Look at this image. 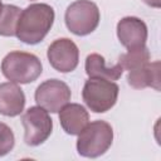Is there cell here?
<instances>
[{"label":"cell","instance_id":"6da1fadb","mask_svg":"<svg viewBox=\"0 0 161 161\" xmlns=\"http://www.w3.org/2000/svg\"><path fill=\"white\" fill-rule=\"evenodd\" d=\"M54 10L48 4H31L26 6L19 16L15 35L25 44L40 43L54 23Z\"/></svg>","mask_w":161,"mask_h":161},{"label":"cell","instance_id":"7a4b0ae2","mask_svg":"<svg viewBox=\"0 0 161 161\" xmlns=\"http://www.w3.org/2000/svg\"><path fill=\"white\" fill-rule=\"evenodd\" d=\"M42 70V62L33 53L14 50L8 53L1 62V72L4 77L14 83H31L38 79Z\"/></svg>","mask_w":161,"mask_h":161},{"label":"cell","instance_id":"3957f363","mask_svg":"<svg viewBox=\"0 0 161 161\" xmlns=\"http://www.w3.org/2000/svg\"><path fill=\"white\" fill-rule=\"evenodd\" d=\"M113 141V130L106 121L88 123L78 135L77 151L83 157H99L107 152Z\"/></svg>","mask_w":161,"mask_h":161},{"label":"cell","instance_id":"277c9868","mask_svg":"<svg viewBox=\"0 0 161 161\" xmlns=\"http://www.w3.org/2000/svg\"><path fill=\"white\" fill-rule=\"evenodd\" d=\"M118 92L119 88L114 82L103 78H89L84 83L82 98L92 112L104 113L116 104Z\"/></svg>","mask_w":161,"mask_h":161},{"label":"cell","instance_id":"5b68a950","mask_svg":"<svg viewBox=\"0 0 161 161\" xmlns=\"http://www.w3.org/2000/svg\"><path fill=\"white\" fill-rule=\"evenodd\" d=\"M99 9L91 0H75L67 8L64 15L68 30L79 36L94 31L99 24Z\"/></svg>","mask_w":161,"mask_h":161},{"label":"cell","instance_id":"8992f818","mask_svg":"<svg viewBox=\"0 0 161 161\" xmlns=\"http://www.w3.org/2000/svg\"><path fill=\"white\" fill-rule=\"evenodd\" d=\"M24 141L28 146H39L48 140L53 130V119L40 106L30 107L21 116Z\"/></svg>","mask_w":161,"mask_h":161},{"label":"cell","instance_id":"52a82bcc","mask_svg":"<svg viewBox=\"0 0 161 161\" xmlns=\"http://www.w3.org/2000/svg\"><path fill=\"white\" fill-rule=\"evenodd\" d=\"M70 89L59 79H48L35 89V102L50 113H57L70 101Z\"/></svg>","mask_w":161,"mask_h":161},{"label":"cell","instance_id":"ba28073f","mask_svg":"<svg viewBox=\"0 0 161 161\" xmlns=\"http://www.w3.org/2000/svg\"><path fill=\"white\" fill-rule=\"evenodd\" d=\"M47 57L50 65L55 70L60 73H69L73 72L78 65L79 50L73 40L60 38L49 45Z\"/></svg>","mask_w":161,"mask_h":161},{"label":"cell","instance_id":"9c48e42d","mask_svg":"<svg viewBox=\"0 0 161 161\" xmlns=\"http://www.w3.org/2000/svg\"><path fill=\"white\" fill-rule=\"evenodd\" d=\"M117 36L127 49L143 47L147 40V26L143 20L136 16L122 18L117 23Z\"/></svg>","mask_w":161,"mask_h":161},{"label":"cell","instance_id":"30bf717a","mask_svg":"<svg viewBox=\"0 0 161 161\" xmlns=\"http://www.w3.org/2000/svg\"><path fill=\"white\" fill-rule=\"evenodd\" d=\"M25 96L23 89L14 82L0 84V113L6 117L19 116L24 111Z\"/></svg>","mask_w":161,"mask_h":161},{"label":"cell","instance_id":"8fae6325","mask_svg":"<svg viewBox=\"0 0 161 161\" xmlns=\"http://www.w3.org/2000/svg\"><path fill=\"white\" fill-rule=\"evenodd\" d=\"M59 122L65 133L75 136L89 123V114L82 104L67 103L59 111Z\"/></svg>","mask_w":161,"mask_h":161},{"label":"cell","instance_id":"7c38bea8","mask_svg":"<svg viewBox=\"0 0 161 161\" xmlns=\"http://www.w3.org/2000/svg\"><path fill=\"white\" fill-rule=\"evenodd\" d=\"M160 62L156 60L130 70L127 75L128 84L135 89H143L151 87L156 91H160Z\"/></svg>","mask_w":161,"mask_h":161},{"label":"cell","instance_id":"4fadbf2b","mask_svg":"<svg viewBox=\"0 0 161 161\" xmlns=\"http://www.w3.org/2000/svg\"><path fill=\"white\" fill-rule=\"evenodd\" d=\"M86 73L89 78H103L107 80H117L123 73V68L117 63L113 67H106L104 58L101 54L92 53L86 58Z\"/></svg>","mask_w":161,"mask_h":161},{"label":"cell","instance_id":"5bb4252c","mask_svg":"<svg viewBox=\"0 0 161 161\" xmlns=\"http://www.w3.org/2000/svg\"><path fill=\"white\" fill-rule=\"evenodd\" d=\"M21 10L11 4L3 5L0 11V35L3 36H13L15 35L16 24L19 20Z\"/></svg>","mask_w":161,"mask_h":161},{"label":"cell","instance_id":"9a60e30c","mask_svg":"<svg viewBox=\"0 0 161 161\" xmlns=\"http://www.w3.org/2000/svg\"><path fill=\"white\" fill-rule=\"evenodd\" d=\"M148 62H150V52L145 45L135 49H128L127 53L121 54L118 58V64L127 70L136 69Z\"/></svg>","mask_w":161,"mask_h":161},{"label":"cell","instance_id":"2e32d148","mask_svg":"<svg viewBox=\"0 0 161 161\" xmlns=\"http://www.w3.org/2000/svg\"><path fill=\"white\" fill-rule=\"evenodd\" d=\"M15 145V137L11 131V128L0 122V157L8 155Z\"/></svg>","mask_w":161,"mask_h":161},{"label":"cell","instance_id":"e0dca14e","mask_svg":"<svg viewBox=\"0 0 161 161\" xmlns=\"http://www.w3.org/2000/svg\"><path fill=\"white\" fill-rule=\"evenodd\" d=\"M148 6H152V8H160L161 5V0H143Z\"/></svg>","mask_w":161,"mask_h":161},{"label":"cell","instance_id":"ac0fdd59","mask_svg":"<svg viewBox=\"0 0 161 161\" xmlns=\"http://www.w3.org/2000/svg\"><path fill=\"white\" fill-rule=\"evenodd\" d=\"M1 9H3V3H1V0H0V11H1Z\"/></svg>","mask_w":161,"mask_h":161}]
</instances>
